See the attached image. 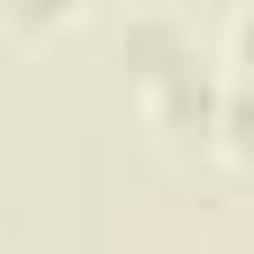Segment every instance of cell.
I'll list each match as a JSON object with an SVG mask.
<instances>
[{
	"instance_id": "6da1fadb",
	"label": "cell",
	"mask_w": 254,
	"mask_h": 254,
	"mask_svg": "<svg viewBox=\"0 0 254 254\" xmlns=\"http://www.w3.org/2000/svg\"><path fill=\"white\" fill-rule=\"evenodd\" d=\"M227 73H218V64L200 55V64H182V73H164L154 91H136L145 100V127L164 145H218V118H227Z\"/></svg>"
},
{
	"instance_id": "7a4b0ae2",
	"label": "cell",
	"mask_w": 254,
	"mask_h": 254,
	"mask_svg": "<svg viewBox=\"0 0 254 254\" xmlns=\"http://www.w3.org/2000/svg\"><path fill=\"white\" fill-rule=\"evenodd\" d=\"M118 64H127V82L154 91L164 73H182V64H200V27H190L182 0H136V9L118 18Z\"/></svg>"
},
{
	"instance_id": "3957f363",
	"label": "cell",
	"mask_w": 254,
	"mask_h": 254,
	"mask_svg": "<svg viewBox=\"0 0 254 254\" xmlns=\"http://www.w3.org/2000/svg\"><path fill=\"white\" fill-rule=\"evenodd\" d=\"M209 154L236 173V190L254 200V91H227V118H218V145Z\"/></svg>"
},
{
	"instance_id": "277c9868",
	"label": "cell",
	"mask_w": 254,
	"mask_h": 254,
	"mask_svg": "<svg viewBox=\"0 0 254 254\" xmlns=\"http://www.w3.org/2000/svg\"><path fill=\"white\" fill-rule=\"evenodd\" d=\"M91 0H0V27L9 37H55V27H73Z\"/></svg>"
},
{
	"instance_id": "5b68a950",
	"label": "cell",
	"mask_w": 254,
	"mask_h": 254,
	"mask_svg": "<svg viewBox=\"0 0 254 254\" xmlns=\"http://www.w3.org/2000/svg\"><path fill=\"white\" fill-rule=\"evenodd\" d=\"M218 73H227L236 91H254V0H236V9H227V46H218Z\"/></svg>"
}]
</instances>
